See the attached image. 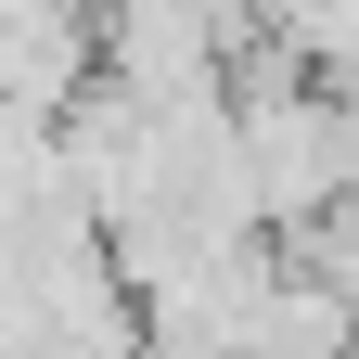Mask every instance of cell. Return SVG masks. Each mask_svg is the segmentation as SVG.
I'll list each match as a JSON object with an SVG mask.
<instances>
[{"mask_svg": "<svg viewBox=\"0 0 359 359\" xmlns=\"http://www.w3.org/2000/svg\"><path fill=\"white\" fill-rule=\"evenodd\" d=\"M103 77V0H0V90L26 116H65Z\"/></svg>", "mask_w": 359, "mask_h": 359, "instance_id": "1", "label": "cell"}]
</instances>
